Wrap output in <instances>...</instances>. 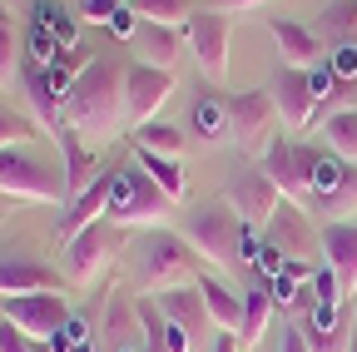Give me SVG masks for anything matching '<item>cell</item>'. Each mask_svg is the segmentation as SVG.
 <instances>
[{
	"label": "cell",
	"instance_id": "6da1fadb",
	"mask_svg": "<svg viewBox=\"0 0 357 352\" xmlns=\"http://www.w3.org/2000/svg\"><path fill=\"white\" fill-rule=\"evenodd\" d=\"M124 75H129V65H119L114 55L89 60L84 75L70 84V95L60 100V124H70L75 135H95V144L109 139L114 129L129 119Z\"/></svg>",
	"mask_w": 357,
	"mask_h": 352
},
{
	"label": "cell",
	"instance_id": "7a4b0ae2",
	"mask_svg": "<svg viewBox=\"0 0 357 352\" xmlns=\"http://www.w3.org/2000/svg\"><path fill=\"white\" fill-rule=\"evenodd\" d=\"M243 218L229 199H204L184 213V238L194 243V253H204L213 268H234L243 258Z\"/></svg>",
	"mask_w": 357,
	"mask_h": 352
},
{
	"label": "cell",
	"instance_id": "3957f363",
	"mask_svg": "<svg viewBox=\"0 0 357 352\" xmlns=\"http://www.w3.org/2000/svg\"><path fill=\"white\" fill-rule=\"evenodd\" d=\"M174 213V199L139 169V159H129L114 174V194H109V213L119 229H159L164 218Z\"/></svg>",
	"mask_w": 357,
	"mask_h": 352
},
{
	"label": "cell",
	"instance_id": "277c9868",
	"mask_svg": "<svg viewBox=\"0 0 357 352\" xmlns=\"http://www.w3.org/2000/svg\"><path fill=\"white\" fill-rule=\"evenodd\" d=\"M0 194L20 199V204H70L65 169L35 159L25 144L20 149H0Z\"/></svg>",
	"mask_w": 357,
	"mask_h": 352
},
{
	"label": "cell",
	"instance_id": "5b68a950",
	"mask_svg": "<svg viewBox=\"0 0 357 352\" xmlns=\"http://www.w3.org/2000/svg\"><path fill=\"white\" fill-rule=\"evenodd\" d=\"M184 278H194V243L184 234L154 229L139 248V288L144 293H169Z\"/></svg>",
	"mask_w": 357,
	"mask_h": 352
},
{
	"label": "cell",
	"instance_id": "8992f818",
	"mask_svg": "<svg viewBox=\"0 0 357 352\" xmlns=\"http://www.w3.org/2000/svg\"><path fill=\"white\" fill-rule=\"evenodd\" d=\"M229 114H234V144L248 159H263L278 139V105L268 90H238L229 95Z\"/></svg>",
	"mask_w": 357,
	"mask_h": 352
},
{
	"label": "cell",
	"instance_id": "52a82bcc",
	"mask_svg": "<svg viewBox=\"0 0 357 352\" xmlns=\"http://www.w3.org/2000/svg\"><path fill=\"white\" fill-rule=\"evenodd\" d=\"M0 313H6L35 347L55 342L70 328V303L65 293H20V298H0Z\"/></svg>",
	"mask_w": 357,
	"mask_h": 352
},
{
	"label": "cell",
	"instance_id": "ba28073f",
	"mask_svg": "<svg viewBox=\"0 0 357 352\" xmlns=\"http://www.w3.org/2000/svg\"><path fill=\"white\" fill-rule=\"evenodd\" d=\"M312 144H288V139H273V149H268L258 159V169L268 174V179L278 184V194L298 208H312Z\"/></svg>",
	"mask_w": 357,
	"mask_h": 352
},
{
	"label": "cell",
	"instance_id": "9c48e42d",
	"mask_svg": "<svg viewBox=\"0 0 357 352\" xmlns=\"http://www.w3.org/2000/svg\"><path fill=\"white\" fill-rule=\"evenodd\" d=\"M119 238H124V229L114 224V218H100V224H89L84 234H75V238L65 243V268H70V283H79V288L95 283V278L105 273V263L114 258Z\"/></svg>",
	"mask_w": 357,
	"mask_h": 352
},
{
	"label": "cell",
	"instance_id": "30bf717a",
	"mask_svg": "<svg viewBox=\"0 0 357 352\" xmlns=\"http://www.w3.org/2000/svg\"><path fill=\"white\" fill-rule=\"evenodd\" d=\"M189 55L199 60L208 84L229 79V15L213 10V6H199L189 15Z\"/></svg>",
	"mask_w": 357,
	"mask_h": 352
},
{
	"label": "cell",
	"instance_id": "8fae6325",
	"mask_svg": "<svg viewBox=\"0 0 357 352\" xmlns=\"http://www.w3.org/2000/svg\"><path fill=\"white\" fill-rule=\"evenodd\" d=\"M263 243L273 248L278 258H288V263H307V258L323 253V229L307 224V208L283 199V208L268 218V229H263Z\"/></svg>",
	"mask_w": 357,
	"mask_h": 352
},
{
	"label": "cell",
	"instance_id": "7c38bea8",
	"mask_svg": "<svg viewBox=\"0 0 357 352\" xmlns=\"http://www.w3.org/2000/svg\"><path fill=\"white\" fill-rule=\"evenodd\" d=\"M223 199H229L234 208H238V218L248 229H268V218H273L278 208H283V194H278V184L268 179V174L258 169V164H248V169H238L234 179H229V189H223Z\"/></svg>",
	"mask_w": 357,
	"mask_h": 352
},
{
	"label": "cell",
	"instance_id": "4fadbf2b",
	"mask_svg": "<svg viewBox=\"0 0 357 352\" xmlns=\"http://www.w3.org/2000/svg\"><path fill=\"white\" fill-rule=\"evenodd\" d=\"M268 95H273V105H278V119L293 129V135H303V129H312L318 124V95H312V79H307V70H298V65H283L278 75H273V84H268Z\"/></svg>",
	"mask_w": 357,
	"mask_h": 352
},
{
	"label": "cell",
	"instance_id": "5bb4252c",
	"mask_svg": "<svg viewBox=\"0 0 357 352\" xmlns=\"http://www.w3.org/2000/svg\"><path fill=\"white\" fill-rule=\"evenodd\" d=\"M174 70H154V65H144V60H134L129 65V75H124V100H129V124H149L164 105H169V95H174Z\"/></svg>",
	"mask_w": 357,
	"mask_h": 352
},
{
	"label": "cell",
	"instance_id": "9a60e30c",
	"mask_svg": "<svg viewBox=\"0 0 357 352\" xmlns=\"http://www.w3.org/2000/svg\"><path fill=\"white\" fill-rule=\"evenodd\" d=\"M154 303H159V313L174 323V328H184L189 337H194V347L199 342H213V318H208V303H204V293H199V283H178V288H169V293H154Z\"/></svg>",
	"mask_w": 357,
	"mask_h": 352
},
{
	"label": "cell",
	"instance_id": "2e32d148",
	"mask_svg": "<svg viewBox=\"0 0 357 352\" xmlns=\"http://www.w3.org/2000/svg\"><path fill=\"white\" fill-rule=\"evenodd\" d=\"M20 293H65V278L35 253H0V298Z\"/></svg>",
	"mask_w": 357,
	"mask_h": 352
},
{
	"label": "cell",
	"instance_id": "e0dca14e",
	"mask_svg": "<svg viewBox=\"0 0 357 352\" xmlns=\"http://www.w3.org/2000/svg\"><path fill=\"white\" fill-rule=\"evenodd\" d=\"M134 50L144 55V65L178 75V55L189 50V25H154V20H139V30H134Z\"/></svg>",
	"mask_w": 357,
	"mask_h": 352
},
{
	"label": "cell",
	"instance_id": "ac0fdd59",
	"mask_svg": "<svg viewBox=\"0 0 357 352\" xmlns=\"http://www.w3.org/2000/svg\"><path fill=\"white\" fill-rule=\"evenodd\" d=\"M55 144H60V169H65V194L79 199L89 184L100 179V154L84 144V135H75L70 124L55 129Z\"/></svg>",
	"mask_w": 357,
	"mask_h": 352
},
{
	"label": "cell",
	"instance_id": "d6986e66",
	"mask_svg": "<svg viewBox=\"0 0 357 352\" xmlns=\"http://www.w3.org/2000/svg\"><path fill=\"white\" fill-rule=\"evenodd\" d=\"M109 194H114V174H100V179L95 184H89L79 199H70L65 204V218H60V243H70L75 234H84L89 224H100V218L109 213Z\"/></svg>",
	"mask_w": 357,
	"mask_h": 352
},
{
	"label": "cell",
	"instance_id": "ffe728a7",
	"mask_svg": "<svg viewBox=\"0 0 357 352\" xmlns=\"http://www.w3.org/2000/svg\"><path fill=\"white\" fill-rule=\"evenodd\" d=\"M323 263L337 273V288L342 298L357 293V224L347 218V224H328L323 229Z\"/></svg>",
	"mask_w": 357,
	"mask_h": 352
},
{
	"label": "cell",
	"instance_id": "44dd1931",
	"mask_svg": "<svg viewBox=\"0 0 357 352\" xmlns=\"http://www.w3.org/2000/svg\"><path fill=\"white\" fill-rule=\"evenodd\" d=\"M268 30H273L278 50L288 55V65H298V70H312V65H323V60H328V45L318 40V30H307V25H293V20H283V15H273V20H268Z\"/></svg>",
	"mask_w": 357,
	"mask_h": 352
},
{
	"label": "cell",
	"instance_id": "7402d4cb",
	"mask_svg": "<svg viewBox=\"0 0 357 352\" xmlns=\"http://www.w3.org/2000/svg\"><path fill=\"white\" fill-rule=\"evenodd\" d=\"M194 139L218 144V139H234V114H229V95L204 90L194 100Z\"/></svg>",
	"mask_w": 357,
	"mask_h": 352
},
{
	"label": "cell",
	"instance_id": "603a6c76",
	"mask_svg": "<svg viewBox=\"0 0 357 352\" xmlns=\"http://www.w3.org/2000/svg\"><path fill=\"white\" fill-rule=\"evenodd\" d=\"M199 283V293H204V303H208V318H213V328H223V332H238V323H243V293H234L223 278H213V273H199L194 278Z\"/></svg>",
	"mask_w": 357,
	"mask_h": 352
},
{
	"label": "cell",
	"instance_id": "cb8c5ba5",
	"mask_svg": "<svg viewBox=\"0 0 357 352\" xmlns=\"http://www.w3.org/2000/svg\"><path fill=\"white\" fill-rule=\"evenodd\" d=\"M273 293H268V283H258L253 278V288L243 293V323H238V342L243 347H253L263 332H268V318H273Z\"/></svg>",
	"mask_w": 357,
	"mask_h": 352
},
{
	"label": "cell",
	"instance_id": "d4e9b609",
	"mask_svg": "<svg viewBox=\"0 0 357 352\" xmlns=\"http://www.w3.org/2000/svg\"><path fill=\"white\" fill-rule=\"evenodd\" d=\"M134 159H139V169L149 174V179L178 204L184 199V189H189V179H184V164L178 159H169V154H154V149H134Z\"/></svg>",
	"mask_w": 357,
	"mask_h": 352
},
{
	"label": "cell",
	"instance_id": "484cf974",
	"mask_svg": "<svg viewBox=\"0 0 357 352\" xmlns=\"http://www.w3.org/2000/svg\"><path fill=\"white\" fill-rule=\"evenodd\" d=\"M134 149H154V154H169V159H178L184 154V144H189V135L178 124H159V119H149V124H134Z\"/></svg>",
	"mask_w": 357,
	"mask_h": 352
},
{
	"label": "cell",
	"instance_id": "4316f807",
	"mask_svg": "<svg viewBox=\"0 0 357 352\" xmlns=\"http://www.w3.org/2000/svg\"><path fill=\"white\" fill-rule=\"evenodd\" d=\"M307 213H328V224H347V218L357 213V164H347L342 184H337L328 199H312Z\"/></svg>",
	"mask_w": 357,
	"mask_h": 352
},
{
	"label": "cell",
	"instance_id": "83f0119b",
	"mask_svg": "<svg viewBox=\"0 0 357 352\" xmlns=\"http://www.w3.org/2000/svg\"><path fill=\"white\" fill-rule=\"evenodd\" d=\"M323 144L342 154L347 164H357V109H333L323 119Z\"/></svg>",
	"mask_w": 357,
	"mask_h": 352
},
{
	"label": "cell",
	"instance_id": "f1b7e54d",
	"mask_svg": "<svg viewBox=\"0 0 357 352\" xmlns=\"http://www.w3.org/2000/svg\"><path fill=\"white\" fill-rule=\"evenodd\" d=\"M20 60H25V45H20L15 15H10V10H0V90H6V84H15Z\"/></svg>",
	"mask_w": 357,
	"mask_h": 352
},
{
	"label": "cell",
	"instance_id": "f546056e",
	"mask_svg": "<svg viewBox=\"0 0 357 352\" xmlns=\"http://www.w3.org/2000/svg\"><path fill=\"white\" fill-rule=\"evenodd\" d=\"M318 40H333V45L357 40V6L352 0H333V6L318 15Z\"/></svg>",
	"mask_w": 357,
	"mask_h": 352
},
{
	"label": "cell",
	"instance_id": "4dcf8cb0",
	"mask_svg": "<svg viewBox=\"0 0 357 352\" xmlns=\"http://www.w3.org/2000/svg\"><path fill=\"white\" fill-rule=\"evenodd\" d=\"M35 25H45L55 40H60V50H75L79 45V30L70 20V10L60 6V0H35Z\"/></svg>",
	"mask_w": 357,
	"mask_h": 352
},
{
	"label": "cell",
	"instance_id": "1f68e13d",
	"mask_svg": "<svg viewBox=\"0 0 357 352\" xmlns=\"http://www.w3.org/2000/svg\"><path fill=\"white\" fill-rule=\"evenodd\" d=\"M139 20H154V25H189V15L199 10L194 0H129Z\"/></svg>",
	"mask_w": 357,
	"mask_h": 352
},
{
	"label": "cell",
	"instance_id": "d6a6232c",
	"mask_svg": "<svg viewBox=\"0 0 357 352\" xmlns=\"http://www.w3.org/2000/svg\"><path fill=\"white\" fill-rule=\"evenodd\" d=\"M342 174H347V159L323 144L318 154H312V199H328V194L342 184Z\"/></svg>",
	"mask_w": 357,
	"mask_h": 352
},
{
	"label": "cell",
	"instance_id": "836d02e7",
	"mask_svg": "<svg viewBox=\"0 0 357 352\" xmlns=\"http://www.w3.org/2000/svg\"><path fill=\"white\" fill-rule=\"evenodd\" d=\"M35 135H40V124H35L30 114H15V109L0 105V149H20V144H30Z\"/></svg>",
	"mask_w": 357,
	"mask_h": 352
},
{
	"label": "cell",
	"instance_id": "e575fe53",
	"mask_svg": "<svg viewBox=\"0 0 357 352\" xmlns=\"http://www.w3.org/2000/svg\"><path fill=\"white\" fill-rule=\"evenodd\" d=\"M328 65H333L337 79L352 84V79H357V40H342V45H333V50H328Z\"/></svg>",
	"mask_w": 357,
	"mask_h": 352
},
{
	"label": "cell",
	"instance_id": "d590c367",
	"mask_svg": "<svg viewBox=\"0 0 357 352\" xmlns=\"http://www.w3.org/2000/svg\"><path fill=\"white\" fill-rule=\"evenodd\" d=\"M0 352H35V342H30L6 313H0Z\"/></svg>",
	"mask_w": 357,
	"mask_h": 352
},
{
	"label": "cell",
	"instance_id": "8d00e7d4",
	"mask_svg": "<svg viewBox=\"0 0 357 352\" xmlns=\"http://www.w3.org/2000/svg\"><path fill=\"white\" fill-rule=\"evenodd\" d=\"M119 6H129V0H79V15L95 20V25H109V15H114Z\"/></svg>",
	"mask_w": 357,
	"mask_h": 352
},
{
	"label": "cell",
	"instance_id": "74e56055",
	"mask_svg": "<svg viewBox=\"0 0 357 352\" xmlns=\"http://www.w3.org/2000/svg\"><path fill=\"white\" fill-rule=\"evenodd\" d=\"M109 30H114L119 40H134V30H139V15H134V6H119V10L109 15Z\"/></svg>",
	"mask_w": 357,
	"mask_h": 352
},
{
	"label": "cell",
	"instance_id": "f35d334b",
	"mask_svg": "<svg viewBox=\"0 0 357 352\" xmlns=\"http://www.w3.org/2000/svg\"><path fill=\"white\" fill-rule=\"evenodd\" d=\"M278 352H312V347H307V332H303V323H288V332H283Z\"/></svg>",
	"mask_w": 357,
	"mask_h": 352
},
{
	"label": "cell",
	"instance_id": "ab89813d",
	"mask_svg": "<svg viewBox=\"0 0 357 352\" xmlns=\"http://www.w3.org/2000/svg\"><path fill=\"white\" fill-rule=\"evenodd\" d=\"M208 352H243V342H238V332H213V342H208Z\"/></svg>",
	"mask_w": 357,
	"mask_h": 352
},
{
	"label": "cell",
	"instance_id": "60d3db41",
	"mask_svg": "<svg viewBox=\"0 0 357 352\" xmlns=\"http://www.w3.org/2000/svg\"><path fill=\"white\" fill-rule=\"evenodd\" d=\"M213 10H223V15H234V10H253V6H263V0H208Z\"/></svg>",
	"mask_w": 357,
	"mask_h": 352
},
{
	"label": "cell",
	"instance_id": "b9f144b4",
	"mask_svg": "<svg viewBox=\"0 0 357 352\" xmlns=\"http://www.w3.org/2000/svg\"><path fill=\"white\" fill-rule=\"evenodd\" d=\"M352 6H357V0H352Z\"/></svg>",
	"mask_w": 357,
	"mask_h": 352
},
{
	"label": "cell",
	"instance_id": "7bdbcfd3",
	"mask_svg": "<svg viewBox=\"0 0 357 352\" xmlns=\"http://www.w3.org/2000/svg\"><path fill=\"white\" fill-rule=\"evenodd\" d=\"M352 337H357V332H352Z\"/></svg>",
	"mask_w": 357,
	"mask_h": 352
}]
</instances>
